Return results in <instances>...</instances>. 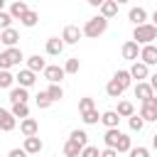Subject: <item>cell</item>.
Returning <instances> with one entry per match:
<instances>
[{"label": "cell", "mask_w": 157, "mask_h": 157, "mask_svg": "<svg viewBox=\"0 0 157 157\" xmlns=\"http://www.w3.org/2000/svg\"><path fill=\"white\" fill-rule=\"evenodd\" d=\"M155 39H157V27L150 25V22H145V25H140V27L132 29V42H137V44H142V47L152 44Z\"/></svg>", "instance_id": "cell-1"}, {"label": "cell", "mask_w": 157, "mask_h": 157, "mask_svg": "<svg viewBox=\"0 0 157 157\" xmlns=\"http://www.w3.org/2000/svg\"><path fill=\"white\" fill-rule=\"evenodd\" d=\"M105 29H108V20H105V17H101V15L88 17V20H86V25H83V34H86V37H91V39H98Z\"/></svg>", "instance_id": "cell-2"}, {"label": "cell", "mask_w": 157, "mask_h": 157, "mask_svg": "<svg viewBox=\"0 0 157 157\" xmlns=\"http://www.w3.org/2000/svg\"><path fill=\"white\" fill-rule=\"evenodd\" d=\"M25 59L22 49L20 47H12V49H2L0 54V71H10L12 66H20V61Z\"/></svg>", "instance_id": "cell-3"}, {"label": "cell", "mask_w": 157, "mask_h": 157, "mask_svg": "<svg viewBox=\"0 0 157 157\" xmlns=\"http://www.w3.org/2000/svg\"><path fill=\"white\" fill-rule=\"evenodd\" d=\"M140 118L145 123H155L157 120V98H150L140 105Z\"/></svg>", "instance_id": "cell-4"}, {"label": "cell", "mask_w": 157, "mask_h": 157, "mask_svg": "<svg viewBox=\"0 0 157 157\" xmlns=\"http://www.w3.org/2000/svg\"><path fill=\"white\" fill-rule=\"evenodd\" d=\"M83 37V29H78L76 25H66L64 32H61V39L64 44H78V39Z\"/></svg>", "instance_id": "cell-5"}, {"label": "cell", "mask_w": 157, "mask_h": 157, "mask_svg": "<svg viewBox=\"0 0 157 157\" xmlns=\"http://www.w3.org/2000/svg\"><path fill=\"white\" fill-rule=\"evenodd\" d=\"M120 54H123V59H128V61H137L140 59V44L137 42H132V39H128L125 44H123V49H120Z\"/></svg>", "instance_id": "cell-6"}, {"label": "cell", "mask_w": 157, "mask_h": 157, "mask_svg": "<svg viewBox=\"0 0 157 157\" xmlns=\"http://www.w3.org/2000/svg\"><path fill=\"white\" fill-rule=\"evenodd\" d=\"M66 76V71H64V66H56V64H49L47 69H44V78L49 81V83H61V78Z\"/></svg>", "instance_id": "cell-7"}, {"label": "cell", "mask_w": 157, "mask_h": 157, "mask_svg": "<svg viewBox=\"0 0 157 157\" xmlns=\"http://www.w3.org/2000/svg\"><path fill=\"white\" fill-rule=\"evenodd\" d=\"M140 61H142L145 66H155V64H157V47H155V44L140 47Z\"/></svg>", "instance_id": "cell-8"}, {"label": "cell", "mask_w": 157, "mask_h": 157, "mask_svg": "<svg viewBox=\"0 0 157 157\" xmlns=\"http://www.w3.org/2000/svg\"><path fill=\"white\" fill-rule=\"evenodd\" d=\"M17 39H20V32H17L15 27H10V29H2V32H0V44H2V47H7V49L17 47Z\"/></svg>", "instance_id": "cell-9"}, {"label": "cell", "mask_w": 157, "mask_h": 157, "mask_svg": "<svg viewBox=\"0 0 157 157\" xmlns=\"http://www.w3.org/2000/svg\"><path fill=\"white\" fill-rule=\"evenodd\" d=\"M15 128H17V118H15L10 110L0 108V130H5V132H12Z\"/></svg>", "instance_id": "cell-10"}, {"label": "cell", "mask_w": 157, "mask_h": 157, "mask_svg": "<svg viewBox=\"0 0 157 157\" xmlns=\"http://www.w3.org/2000/svg\"><path fill=\"white\" fill-rule=\"evenodd\" d=\"M128 71H130V76H132V78H137V83H142L145 78H150V66H145L142 61H135Z\"/></svg>", "instance_id": "cell-11"}, {"label": "cell", "mask_w": 157, "mask_h": 157, "mask_svg": "<svg viewBox=\"0 0 157 157\" xmlns=\"http://www.w3.org/2000/svg\"><path fill=\"white\" fill-rule=\"evenodd\" d=\"M135 98H140V103L155 98V91L150 86V81H142V83H135Z\"/></svg>", "instance_id": "cell-12"}, {"label": "cell", "mask_w": 157, "mask_h": 157, "mask_svg": "<svg viewBox=\"0 0 157 157\" xmlns=\"http://www.w3.org/2000/svg\"><path fill=\"white\" fill-rule=\"evenodd\" d=\"M20 132H22L25 137H37V132H39V123H37L34 118H25V120L20 123Z\"/></svg>", "instance_id": "cell-13"}, {"label": "cell", "mask_w": 157, "mask_h": 157, "mask_svg": "<svg viewBox=\"0 0 157 157\" xmlns=\"http://www.w3.org/2000/svg\"><path fill=\"white\" fill-rule=\"evenodd\" d=\"M15 81H17L22 88H29V86H34V81H37V74H34V71H29V69H22V71L15 76Z\"/></svg>", "instance_id": "cell-14"}, {"label": "cell", "mask_w": 157, "mask_h": 157, "mask_svg": "<svg viewBox=\"0 0 157 157\" xmlns=\"http://www.w3.org/2000/svg\"><path fill=\"white\" fill-rule=\"evenodd\" d=\"M64 52V39L61 37H49L47 39V54L49 56H59Z\"/></svg>", "instance_id": "cell-15"}, {"label": "cell", "mask_w": 157, "mask_h": 157, "mask_svg": "<svg viewBox=\"0 0 157 157\" xmlns=\"http://www.w3.org/2000/svg\"><path fill=\"white\" fill-rule=\"evenodd\" d=\"M27 12H29V5H27L25 0H17V2L10 5V15H12V20H22Z\"/></svg>", "instance_id": "cell-16"}, {"label": "cell", "mask_w": 157, "mask_h": 157, "mask_svg": "<svg viewBox=\"0 0 157 157\" xmlns=\"http://www.w3.org/2000/svg\"><path fill=\"white\" fill-rule=\"evenodd\" d=\"M42 147H44V142L39 140V137H25V152L27 155H39L42 152Z\"/></svg>", "instance_id": "cell-17"}, {"label": "cell", "mask_w": 157, "mask_h": 157, "mask_svg": "<svg viewBox=\"0 0 157 157\" xmlns=\"http://www.w3.org/2000/svg\"><path fill=\"white\" fill-rule=\"evenodd\" d=\"M128 17H130V22H132L135 27H140V25H145V20H147V12H145V7H130Z\"/></svg>", "instance_id": "cell-18"}, {"label": "cell", "mask_w": 157, "mask_h": 157, "mask_svg": "<svg viewBox=\"0 0 157 157\" xmlns=\"http://www.w3.org/2000/svg\"><path fill=\"white\" fill-rule=\"evenodd\" d=\"M27 69H29V71H34V74H37V71H42V74H44L47 61H44L39 54H32V56H27Z\"/></svg>", "instance_id": "cell-19"}, {"label": "cell", "mask_w": 157, "mask_h": 157, "mask_svg": "<svg viewBox=\"0 0 157 157\" xmlns=\"http://www.w3.org/2000/svg\"><path fill=\"white\" fill-rule=\"evenodd\" d=\"M101 123H103L108 130H113V128H118V123H120V115H118L115 110H105V113H101Z\"/></svg>", "instance_id": "cell-20"}, {"label": "cell", "mask_w": 157, "mask_h": 157, "mask_svg": "<svg viewBox=\"0 0 157 157\" xmlns=\"http://www.w3.org/2000/svg\"><path fill=\"white\" fill-rule=\"evenodd\" d=\"M115 15H118V2H115V0H103V5H101V17L110 20V17H115Z\"/></svg>", "instance_id": "cell-21"}, {"label": "cell", "mask_w": 157, "mask_h": 157, "mask_svg": "<svg viewBox=\"0 0 157 157\" xmlns=\"http://www.w3.org/2000/svg\"><path fill=\"white\" fill-rule=\"evenodd\" d=\"M27 98H29L27 88H22V86L10 88V101H12V105H15V103H27Z\"/></svg>", "instance_id": "cell-22"}, {"label": "cell", "mask_w": 157, "mask_h": 157, "mask_svg": "<svg viewBox=\"0 0 157 157\" xmlns=\"http://www.w3.org/2000/svg\"><path fill=\"white\" fill-rule=\"evenodd\" d=\"M120 130L118 128H113V130H105V135H103V142H105V147H110V150H115L118 147V140H120Z\"/></svg>", "instance_id": "cell-23"}, {"label": "cell", "mask_w": 157, "mask_h": 157, "mask_svg": "<svg viewBox=\"0 0 157 157\" xmlns=\"http://www.w3.org/2000/svg\"><path fill=\"white\" fill-rule=\"evenodd\" d=\"M123 91H125V88H123L115 78H110V81L105 83V93H108L110 98H120V96H123Z\"/></svg>", "instance_id": "cell-24"}, {"label": "cell", "mask_w": 157, "mask_h": 157, "mask_svg": "<svg viewBox=\"0 0 157 157\" xmlns=\"http://www.w3.org/2000/svg\"><path fill=\"white\" fill-rule=\"evenodd\" d=\"M115 113H118L120 118H132V115H135V105H132L130 101H120V103H118V110H115Z\"/></svg>", "instance_id": "cell-25"}, {"label": "cell", "mask_w": 157, "mask_h": 157, "mask_svg": "<svg viewBox=\"0 0 157 157\" xmlns=\"http://www.w3.org/2000/svg\"><path fill=\"white\" fill-rule=\"evenodd\" d=\"M81 152H83V147H81L78 142L66 140V145H64V155H66V157H81Z\"/></svg>", "instance_id": "cell-26"}, {"label": "cell", "mask_w": 157, "mask_h": 157, "mask_svg": "<svg viewBox=\"0 0 157 157\" xmlns=\"http://www.w3.org/2000/svg\"><path fill=\"white\" fill-rule=\"evenodd\" d=\"M113 78H115V81H118V83H120L123 88H128V86L132 83V76H130V71H125V69L115 71V74H113Z\"/></svg>", "instance_id": "cell-27"}, {"label": "cell", "mask_w": 157, "mask_h": 157, "mask_svg": "<svg viewBox=\"0 0 157 157\" xmlns=\"http://www.w3.org/2000/svg\"><path fill=\"white\" fill-rule=\"evenodd\" d=\"M10 113H12L15 118H20V120H25V118H29V105H27V103H15Z\"/></svg>", "instance_id": "cell-28"}, {"label": "cell", "mask_w": 157, "mask_h": 157, "mask_svg": "<svg viewBox=\"0 0 157 157\" xmlns=\"http://www.w3.org/2000/svg\"><path fill=\"white\" fill-rule=\"evenodd\" d=\"M47 96L52 98V103H54V101H61V98H64V88H61L59 83H49V88H47Z\"/></svg>", "instance_id": "cell-29"}, {"label": "cell", "mask_w": 157, "mask_h": 157, "mask_svg": "<svg viewBox=\"0 0 157 157\" xmlns=\"http://www.w3.org/2000/svg\"><path fill=\"white\" fill-rule=\"evenodd\" d=\"M78 69H81V61H78V56H71V59H66V64H64V71H66V74H78Z\"/></svg>", "instance_id": "cell-30"}, {"label": "cell", "mask_w": 157, "mask_h": 157, "mask_svg": "<svg viewBox=\"0 0 157 157\" xmlns=\"http://www.w3.org/2000/svg\"><path fill=\"white\" fill-rule=\"evenodd\" d=\"M69 140H74V142H78L81 147H88V135H86L83 130H74V132L69 135Z\"/></svg>", "instance_id": "cell-31"}, {"label": "cell", "mask_w": 157, "mask_h": 157, "mask_svg": "<svg viewBox=\"0 0 157 157\" xmlns=\"http://www.w3.org/2000/svg\"><path fill=\"white\" fill-rule=\"evenodd\" d=\"M130 150H132V142H130V137L123 132V135H120V140H118V147H115V152L120 155V152H130Z\"/></svg>", "instance_id": "cell-32"}, {"label": "cell", "mask_w": 157, "mask_h": 157, "mask_svg": "<svg viewBox=\"0 0 157 157\" xmlns=\"http://www.w3.org/2000/svg\"><path fill=\"white\" fill-rule=\"evenodd\" d=\"M20 22H22L25 27H34V25L39 22V12H34V10H29V12H27V15H25V17L20 20Z\"/></svg>", "instance_id": "cell-33"}, {"label": "cell", "mask_w": 157, "mask_h": 157, "mask_svg": "<svg viewBox=\"0 0 157 157\" xmlns=\"http://www.w3.org/2000/svg\"><path fill=\"white\" fill-rule=\"evenodd\" d=\"M81 120H83L86 125H96V123L101 120V115H98V110L93 108V110H88V113H81Z\"/></svg>", "instance_id": "cell-34"}, {"label": "cell", "mask_w": 157, "mask_h": 157, "mask_svg": "<svg viewBox=\"0 0 157 157\" xmlns=\"http://www.w3.org/2000/svg\"><path fill=\"white\" fill-rule=\"evenodd\" d=\"M15 76L10 71H0V88H15Z\"/></svg>", "instance_id": "cell-35"}, {"label": "cell", "mask_w": 157, "mask_h": 157, "mask_svg": "<svg viewBox=\"0 0 157 157\" xmlns=\"http://www.w3.org/2000/svg\"><path fill=\"white\" fill-rule=\"evenodd\" d=\"M34 101H37V108H49V105H52V98L47 96V91H39Z\"/></svg>", "instance_id": "cell-36"}, {"label": "cell", "mask_w": 157, "mask_h": 157, "mask_svg": "<svg viewBox=\"0 0 157 157\" xmlns=\"http://www.w3.org/2000/svg\"><path fill=\"white\" fill-rule=\"evenodd\" d=\"M128 125H130V130L140 132V130H142V125H145V120H142L140 115H132V118H128Z\"/></svg>", "instance_id": "cell-37"}, {"label": "cell", "mask_w": 157, "mask_h": 157, "mask_svg": "<svg viewBox=\"0 0 157 157\" xmlns=\"http://www.w3.org/2000/svg\"><path fill=\"white\" fill-rule=\"evenodd\" d=\"M78 110H81V113H88V110H93V98L83 96V98L78 101Z\"/></svg>", "instance_id": "cell-38"}, {"label": "cell", "mask_w": 157, "mask_h": 157, "mask_svg": "<svg viewBox=\"0 0 157 157\" xmlns=\"http://www.w3.org/2000/svg\"><path fill=\"white\" fill-rule=\"evenodd\" d=\"M10 25H12V15L10 12H0V27L2 29H10Z\"/></svg>", "instance_id": "cell-39"}, {"label": "cell", "mask_w": 157, "mask_h": 157, "mask_svg": "<svg viewBox=\"0 0 157 157\" xmlns=\"http://www.w3.org/2000/svg\"><path fill=\"white\" fill-rule=\"evenodd\" d=\"M81 157H101V152H98V147H93V145H88V147H83V152H81Z\"/></svg>", "instance_id": "cell-40"}, {"label": "cell", "mask_w": 157, "mask_h": 157, "mask_svg": "<svg viewBox=\"0 0 157 157\" xmlns=\"http://www.w3.org/2000/svg\"><path fill=\"white\" fill-rule=\"evenodd\" d=\"M130 157H150V150L147 147H132L130 150Z\"/></svg>", "instance_id": "cell-41"}, {"label": "cell", "mask_w": 157, "mask_h": 157, "mask_svg": "<svg viewBox=\"0 0 157 157\" xmlns=\"http://www.w3.org/2000/svg\"><path fill=\"white\" fill-rule=\"evenodd\" d=\"M7 157H27V152L25 150H20V147H15V150H10V155Z\"/></svg>", "instance_id": "cell-42"}, {"label": "cell", "mask_w": 157, "mask_h": 157, "mask_svg": "<svg viewBox=\"0 0 157 157\" xmlns=\"http://www.w3.org/2000/svg\"><path fill=\"white\" fill-rule=\"evenodd\" d=\"M101 157H118V152H115V150H110V147H105V150L101 152Z\"/></svg>", "instance_id": "cell-43"}, {"label": "cell", "mask_w": 157, "mask_h": 157, "mask_svg": "<svg viewBox=\"0 0 157 157\" xmlns=\"http://www.w3.org/2000/svg\"><path fill=\"white\" fill-rule=\"evenodd\" d=\"M150 86H152V91H157V74L150 76Z\"/></svg>", "instance_id": "cell-44"}, {"label": "cell", "mask_w": 157, "mask_h": 157, "mask_svg": "<svg viewBox=\"0 0 157 157\" xmlns=\"http://www.w3.org/2000/svg\"><path fill=\"white\" fill-rule=\"evenodd\" d=\"M152 25H155V27H157V10H155V12H152Z\"/></svg>", "instance_id": "cell-45"}, {"label": "cell", "mask_w": 157, "mask_h": 157, "mask_svg": "<svg viewBox=\"0 0 157 157\" xmlns=\"http://www.w3.org/2000/svg\"><path fill=\"white\" fill-rule=\"evenodd\" d=\"M152 147H155V150H157V132H155V135H152Z\"/></svg>", "instance_id": "cell-46"}, {"label": "cell", "mask_w": 157, "mask_h": 157, "mask_svg": "<svg viewBox=\"0 0 157 157\" xmlns=\"http://www.w3.org/2000/svg\"><path fill=\"white\" fill-rule=\"evenodd\" d=\"M2 7H5V0H0V12H2Z\"/></svg>", "instance_id": "cell-47"}, {"label": "cell", "mask_w": 157, "mask_h": 157, "mask_svg": "<svg viewBox=\"0 0 157 157\" xmlns=\"http://www.w3.org/2000/svg\"><path fill=\"white\" fill-rule=\"evenodd\" d=\"M0 47H2V44H0ZM0 54H2V49H0Z\"/></svg>", "instance_id": "cell-48"}, {"label": "cell", "mask_w": 157, "mask_h": 157, "mask_svg": "<svg viewBox=\"0 0 157 157\" xmlns=\"http://www.w3.org/2000/svg\"><path fill=\"white\" fill-rule=\"evenodd\" d=\"M0 32H2V27H0Z\"/></svg>", "instance_id": "cell-49"}]
</instances>
